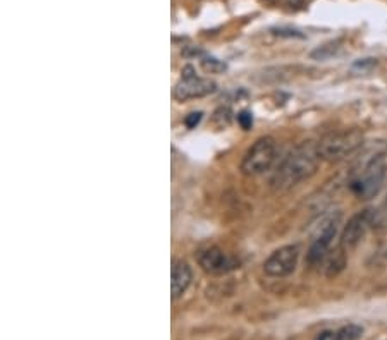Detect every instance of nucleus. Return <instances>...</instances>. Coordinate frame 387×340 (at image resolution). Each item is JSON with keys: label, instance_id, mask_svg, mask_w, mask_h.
I'll use <instances>...</instances> for the list:
<instances>
[{"label": "nucleus", "instance_id": "1", "mask_svg": "<svg viewBox=\"0 0 387 340\" xmlns=\"http://www.w3.org/2000/svg\"><path fill=\"white\" fill-rule=\"evenodd\" d=\"M320 162L317 143H301L277 167L272 177V188L275 191H286L304 179H310L317 172Z\"/></svg>", "mask_w": 387, "mask_h": 340}, {"label": "nucleus", "instance_id": "2", "mask_svg": "<svg viewBox=\"0 0 387 340\" xmlns=\"http://www.w3.org/2000/svg\"><path fill=\"white\" fill-rule=\"evenodd\" d=\"M363 146V132L358 129L332 132L317 143L318 155L324 162L338 163L347 156L354 155Z\"/></svg>", "mask_w": 387, "mask_h": 340}, {"label": "nucleus", "instance_id": "3", "mask_svg": "<svg viewBox=\"0 0 387 340\" xmlns=\"http://www.w3.org/2000/svg\"><path fill=\"white\" fill-rule=\"evenodd\" d=\"M387 177V165L386 156L372 160L367 165L353 170V191L360 196L361 199H370L381 191Z\"/></svg>", "mask_w": 387, "mask_h": 340}, {"label": "nucleus", "instance_id": "4", "mask_svg": "<svg viewBox=\"0 0 387 340\" xmlns=\"http://www.w3.org/2000/svg\"><path fill=\"white\" fill-rule=\"evenodd\" d=\"M277 156V145L272 138L265 136V138L257 139L246 155L243 156L241 162V172L248 177H255V175L265 174L275 162Z\"/></svg>", "mask_w": 387, "mask_h": 340}, {"label": "nucleus", "instance_id": "5", "mask_svg": "<svg viewBox=\"0 0 387 340\" xmlns=\"http://www.w3.org/2000/svg\"><path fill=\"white\" fill-rule=\"evenodd\" d=\"M339 225H341V213L336 212L331 217L325 218L320 225H318L317 232L313 235V241H311L310 249H308V263L317 265L322 260L327 258L329 248L332 244V239L336 238L339 231Z\"/></svg>", "mask_w": 387, "mask_h": 340}, {"label": "nucleus", "instance_id": "6", "mask_svg": "<svg viewBox=\"0 0 387 340\" xmlns=\"http://www.w3.org/2000/svg\"><path fill=\"white\" fill-rule=\"evenodd\" d=\"M300 260V248L298 246H282V248L275 249L270 256L265 260L264 271L265 275L274 278H282L291 275L298 267Z\"/></svg>", "mask_w": 387, "mask_h": 340}, {"label": "nucleus", "instance_id": "7", "mask_svg": "<svg viewBox=\"0 0 387 340\" xmlns=\"http://www.w3.org/2000/svg\"><path fill=\"white\" fill-rule=\"evenodd\" d=\"M372 227V210H363L347 220L341 234V248L344 251L354 249L365 238L368 229Z\"/></svg>", "mask_w": 387, "mask_h": 340}, {"label": "nucleus", "instance_id": "8", "mask_svg": "<svg viewBox=\"0 0 387 340\" xmlns=\"http://www.w3.org/2000/svg\"><path fill=\"white\" fill-rule=\"evenodd\" d=\"M198 263L207 274L212 275H224L238 267L234 258L229 256L227 253H224L217 246H210V248L202 249L198 255Z\"/></svg>", "mask_w": 387, "mask_h": 340}, {"label": "nucleus", "instance_id": "9", "mask_svg": "<svg viewBox=\"0 0 387 340\" xmlns=\"http://www.w3.org/2000/svg\"><path fill=\"white\" fill-rule=\"evenodd\" d=\"M217 89V84L212 80H205V78H182L174 88V98L179 102H186V100L193 98H203V96H209Z\"/></svg>", "mask_w": 387, "mask_h": 340}, {"label": "nucleus", "instance_id": "10", "mask_svg": "<svg viewBox=\"0 0 387 340\" xmlns=\"http://www.w3.org/2000/svg\"><path fill=\"white\" fill-rule=\"evenodd\" d=\"M193 280V271L186 261L178 260L172 263L171 270V294L172 299H179L186 291H188L189 284Z\"/></svg>", "mask_w": 387, "mask_h": 340}, {"label": "nucleus", "instance_id": "11", "mask_svg": "<svg viewBox=\"0 0 387 340\" xmlns=\"http://www.w3.org/2000/svg\"><path fill=\"white\" fill-rule=\"evenodd\" d=\"M344 267H346V256H344V249L339 246V249H336L334 255L329 256L327 260V267H325L327 277H336Z\"/></svg>", "mask_w": 387, "mask_h": 340}, {"label": "nucleus", "instance_id": "12", "mask_svg": "<svg viewBox=\"0 0 387 340\" xmlns=\"http://www.w3.org/2000/svg\"><path fill=\"white\" fill-rule=\"evenodd\" d=\"M372 229H375V231L387 229V196L382 199L377 208L372 210Z\"/></svg>", "mask_w": 387, "mask_h": 340}, {"label": "nucleus", "instance_id": "13", "mask_svg": "<svg viewBox=\"0 0 387 340\" xmlns=\"http://www.w3.org/2000/svg\"><path fill=\"white\" fill-rule=\"evenodd\" d=\"M361 335H363V328H361L360 325L350 323L344 325L343 328H339L332 340H360Z\"/></svg>", "mask_w": 387, "mask_h": 340}, {"label": "nucleus", "instance_id": "14", "mask_svg": "<svg viewBox=\"0 0 387 340\" xmlns=\"http://www.w3.org/2000/svg\"><path fill=\"white\" fill-rule=\"evenodd\" d=\"M339 43L338 42H331L327 43V45H322L318 46L317 50H313L311 52V59H317V60H325V59H331V57H334L336 53L339 52Z\"/></svg>", "mask_w": 387, "mask_h": 340}, {"label": "nucleus", "instance_id": "15", "mask_svg": "<svg viewBox=\"0 0 387 340\" xmlns=\"http://www.w3.org/2000/svg\"><path fill=\"white\" fill-rule=\"evenodd\" d=\"M202 67L207 73H222V71H225V64H222L217 59H209V57L202 60Z\"/></svg>", "mask_w": 387, "mask_h": 340}, {"label": "nucleus", "instance_id": "16", "mask_svg": "<svg viewBox=\"0 0 387 340\" xmlns=\"http://www.w3.org/2000/svg\"><path fill=\"white\" fill-rule=\"evenodd\" d=\"M202 116H203V114H202V112H196V114H189V116H188V117H186V120H184V123H186V126H188V127H191V129H193V127H195V126H196V124H198V123H200V120H202Z\"/></svg>", "mask_w": 387, "mask_h": 340}, {"label": "nucleus", "instance_id": "17", "mask_svg": "<svg viewBox=\"0 0 387 340\" xmlns=\"http://www.w3.org/2000/svg\"><path fill=\"white\" fill-rule=\"evenodd\" d=\"M238 120H239V124H241V127H243V129H250V127H252V124H253L252 116H250L248 112L239 114V116H238Z\"/></svg>", "mask_w": 387, "mask_h": 340}, {"label": "nucleus", "instance_id": "18", "mask_svg": "<svg viewBox=\"0 0 387 340\" xmlns=\"http://www.w3.org/2000/svg\"><path fill=\"white\" fill-rule=\"evenodd\" d=\"M286 3H288L289 7H293V9H296V7L303 6L304 0H286Z\"/></svg>", "mask_w": 387, "mask_h": 340}, {"label": "nucleus", "instance_id": "19", "mask_svg": "<svg viewBox=\"0 0 387 340\" xmlns=\"http://www.w3.org/2000/svg\"><path fill=\"white\" fill-rule=\"evenodd\" d=\"M261 2H267V3H275L277 0H261Z\"/></svg>", "mask_w": 387, "mask_h": 340}]
</instances>
